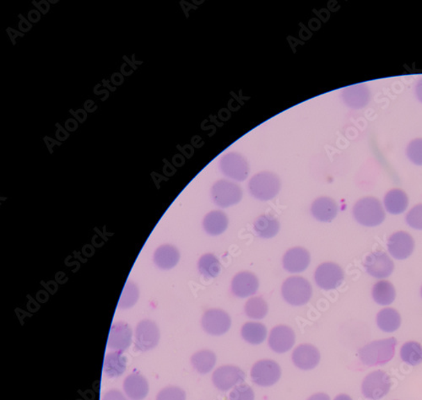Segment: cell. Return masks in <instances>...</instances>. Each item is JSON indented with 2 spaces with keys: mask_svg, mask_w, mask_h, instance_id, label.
Segmentation results:
<instances>
[{
  "mask_svg": "<svg viewBox=\"0 0 422 400\" xmlns=\"http://www.w3.org/2000/svg\"><path fill=\"white\" fill-rule=\"evenodd\" d=\"M295 335L293 329L286 325H278L272 329L269 338V346L276 353H285L293 347Z\"/></svg>",
  "mask_w": 422,
  "mask_h": 400,
  "instance_id": "9a60e30c",
  "label": "cell"
},
{
  "mask_svg": "<svg viewBox=\"0 0 422 400\" xmlns=\"http://www.w3.org/2000/svg\"><path fill=\"white\" fill-rule=\"evenodd\" d=\"M127 67H128V65L126 64V62H124V64L122 65L120 67V73L122 74H123V76L125 77L132 76L133 72H135V70H133V69L128 70Z\"/></svg>",
  "mask_w": 422,
  "mask_h": 400,
  "instance_id": "f5cc1de1",
  "label": "cell"
},
{
  "mask_svg": "<svg viewBox=\"0 0 422 400\" xmlns=\"http://www.w3.org/2000/svg\"><path fill=\"white\" fill-rule=\"evenodd\" d=\"M307 400H330V396L326 394L318 393L311 395Z\"/></svg>",
  "mask_w": 422,
  "mask_h": 400,
  "instance_id": "db71d44e",
  "label": "cell"
},
{
  "mask_svg": "<svg viewBox=\"0 0 422 400\" xmlns=\"http://www.w3.org/2000/svg\"><path fill=\"white\" fill-rule=\"evenodd\" d=\"M311 256L309 251L301 247L291 249L284 255L283 267L290 273H301L309 266Z\"/></svg>",
  "mask_w": 422,
  "mask_h": 400,
  "instance_id": "ac0fdd59",
  "label": "cell"
},
{
  "mask_svg": "<svg viewBox=\"0 0 422 400\" xmlns=\"http://www.w3.org/2000/svg\"><path fill=\"white\" fill-rule=\"evenodd\" d=\"M246 375L242 369L236 366H222L214 372L212 376L213 383L219 390L226 392L236 384L245 381Z\"/></svg>",
  "mask_w": 422,
  "mask_h": 400,
  "instance_id": "7c38bea8",
  "label": "cell"
},
{
  "mask_svg": "<svg viewBox=\"0 0 422 400\" xmlns=\"http://www.w3.org/2000/svg\"><path fill=\"white\" fill-rule=\"evenodd\" d=\"M156 400H186V393L182 388L169 386L159 392Z\"/></svg>",
  "mask_w": 422,
  "mask_h": 400,
  "instance_id": "8d00e7d4",
  "label": "cell"
},
{
  "mask_svg": "<svg viewBox=\"0 0 422 400\" xmlns=\"http://www.w3.org/2000/svg\"><path fill=\"white\" fill-rule=\"evenodd\" d=\"M102 400H128L120 391L113 390L106 392Z\"/></svg>",
  "mask_w": 422,
  "mask_h": 400,
  "instance_id": "7bdbcfd3",
  "label": "cell"
},
{
  "mask_svg": "<svg viewBox=\"0 0 422 400\" xmlns=\"http://www.w3.org/2000/svg\"><path fill=\"white\" fill-rule=\"evenodd\" d=\"M353 215L358 223L368 227L380 225L385 219L381 202L374 197H365L358 200L353 208Z\"/></svg>",
  "mask_w": 422,
  "mask_h": 400,
  "instance_id": "7a4b0ae2",
  "label": "cell"
},
{
  "mask_svg": "<svg viewBox=\"0 0 422 400\" xmlns=\"http://www.w3.org/2000/svg\"><path fill=\"white\" fill-rule=\"evenodd\" d=\"M392 383L385 372L378 370L371 372L362 383V391L364 397L372 400H380L389 394Z\"/></svg>",
  "mask_w": 422,
  "mask_h": 400,
  "instance_id": "8992f818",
  "label": "cell"
},
{
  "mask_svg": "<svg viewBox=\"0 0 422 400\" xmlns=\"http://www.w3.org/2000/svg\"><path fill=\"white\" fill-rule=\"evenodd\" d=\"M123 60H124L126 64H127L130 67V68H131V69L135 70V72L138 69V67L133 65L132 60H130L128 56H126V55H124Z\"/></svg>",
  "mask_w": 422,
  "mask_h": 400,
  "instance_id": "6f0895ef",
  "label": "cell"
},
{
  "mask_svg": "<svg viewBox=\"0 0 422 400\" xmlns=\"http://www.w3.org/2000/svg\"><path fill=\"white\" fill-rule=\"evenodd\" d=\"M342 99L347 107L352 109L364 108L370 101L369 88L365 84L348 86L343 90Z\"/></svg>",
  "mask_w": 422,
  "mask_h": 400,
  "instance_id": "ffe728a7",
  "label": "cell"
},
{
  "mask_svg": "<svg viewBox=\"0 0 422 400\" xmlns=\"http://www.w3.org/2000/svg\"><path fill=\"white\" fill-rule=\"evenodd\" d=\"M334 400H352V399L350 398L349 395L340 394L338 395L337 397L334 399Z\"/></svg>",
  "mask_w": 422,
  "mask_h": 400,
  "instance_id": "91938a15",
  "label": "cell"
},
{
  "mask_svg": "<svg viewBox=\"0 0 422 400\" xmlns=\"http://www.w3.org/2000/svg\"><path fill=\"white\" fill-rule=\"evenodd\" d=\"M33 5L37 8L38 10L40 11L42 15H47L49 12L50 3L47 0H41V1L39 2L33 0Z\"/></svg>",
  "mask_w": 422,
  "mask_h": 400,
  "instance_id": "ee69618b",
  "label": "cell"
},
{
  "mask_svg": "<svg viewBox=\"0 0 422 400\" xmlns=\"http://www.w3.org/2000/svg\"><path fill=\"white\" fill-rule=\"evenodd\" d=\"M216 362V356L215 353L209 350L196 352L191 358L193 367L200 374H209L214 368Z\"/></svg>",
  "mask_w": 422,
  "mask_h": 400,
  "instance_id": "4dcf8cb0",
  "label": "cell"
},
{
  "mask_svg": "<svg viewBox=\"0 0 422 400\" xmlns=\"http://www.w3.org/2000/svg\"><path fill=\"white\" fill-rule=\"evenodd\" d=\"M291 358L295 366L300 369L311 370L320 362V353L313 344H302L295 349Z\"/></svg>",
  "mask_w": 422,
  "mask_h": 400,
  "instance_id": "2e32d148",
  "label": "cell"
},
{
  "mask_svg": "<svg viewBox=\"0 0 422 400\" xmlns=\"http://www.w3.org/2000/svg\"><path fill=\"white\" fill-rule=\"evenodd\" d=\"M241 333L247 343L260 344L266 340L267 328L263 324L248 322L243 325Z\"/></svg>",
  "mask_w": 422,
  "mask_h": 400,
  "instance_id": "f546056e",
  "label": "cell"
},
{
  "mask_svg": "<svg viewBox=\"0 0 422 400\" xmlns=\"http://www.w3.org/2000/svg\"><path fill=\"white\" fill-rule=\"evenodd\" d=\"M97 106L95 105L94 101L86 100L84 103V108L86 112L92 113L97 111Z\"/></svg>",
  "mask_w": 422,
  "mask_h": 400,
  "instance_id": "816d5d0a",
  "label": "cell"
},
{
  "mask_svg": "<svg viewBox=\"0 0 422 400\" xmlns=\"http://www.w3.org/2000/svg\"><path fill=\"white\" fill-rule=\"evenodd\" d=\"M364 267L370 276L382 279L391 276L394 265L389 255L382 251L373 253L366 258Z\"/></svg>",
  "mask_w": 422,
  "mask_h": 400,
  "instance_id": "4fadbf2b",
  "label": "cell"
},
{
  "mask_svg": "<svg viewBox=\"0 0 422 400\" xmlns=\"http://www.w3.org/2000/svg\"><path fill=\"white\" fill-rule=\"evenodd\" d=\"M211 197L217 206L227 208L238 203L243 198L242 188L238 184L219 180L211 188Z\"/></svg>",
  "mask_w": 422,
  "mask_h": 400,
  "instance_id": "5b68a950",
  "label": "cell"
},
{
  "mask_svg": "<svg viewBox=\"0 0 422 400\" xmlns=\"http://www.w3.org/2000/svg\"><path fill=\"white\" fill-rule=\"evenodd\" d=\"M409 205L407 194L399 188L390 190L384 198L386 210L392 215H400L405 212Z\"/></svg>",
  "mask_w": 422,
  "mask_h": 400,
  "instance_id": "484cf974",
  "label": "cell"
},
{
  "mask_svg": "<svg viewBox=\"0 0 422 400\" xmlns=\"http://www.w3.org/2000/svg\"><path fill=\"white\" fill-rule=\"evenodd\" d=\"M220 169L227 178L238 182L246 180L250 172L247 160L236 152L227 153L222 156L220 160Z\"/></svg>",
  "mask_w": 422,
  "mask_h": 400,
  "instance_id": "52a82bcc",
  "label": "cell"
},
{
  "mask_svg": "<svg viewBox=\"0 0 422 400\" xmlns=\"http://www.w3.org/2000/svg\"><path fill=\"white\" fill-rule=\"evenodd\" d=\"M400 358L403 362L412 366L422 363V347L416 341H409L400 349Z\"/></svg>",
  "mask_w": 422,
  "mask_h": 400,
  "instance_id": "d6a6232c",
  "label": "cell"
},
{
  "mask_svg": "<svg viewBox=\"0 0 422 400\" xmlns=\"http://www.w3.org/2000/svg\"><path fill=\"white\" fill-rule=\"evenodd\" d=\"M396 346L397 340L393 337L373 341L359 350V358L366 367L382 366L393 359Z\"/></svg>",
  "mask_w": 422,
  "mask_h": 400,
  "instance_id": "6da1fadb",
  "label": "cell"
},
{
  "mask_svg": "<svg viewBox=\"0 0 422 400\" xmlns=\"http://www.w3.org/2000/svg\"><path fill=\"white\" fill-rule=\"evenodd\" d=\"M377 324L381 331L386 333H393L399 329L401 324L400 313L393 308L381 310L377 315Z\"/></svg>",
  "mask_w": 422,
  "mask_h": 400,
  "instance_id": "83f0119b",
  "label": "cell"
},
{
  "mask_svg": "<svg viewBox=\"0 0 422 400\" xmlns=\"http://www.w3.org/2000/svg\"><path fill=\"white\" fill-rule=\"evenodd\" d=\"M255 395L254 390L247 384H240L235 387L229 395V400H254Z\"/></svg>",
  "mask_w": 422,
  "mask_h": 400,
  "instance_id": "74e56055",
  "label": "cell"
},
{
  "mask_svg": "<svg viewBox=\"0 0 422 400\" xmlns=\"http://www.w3.org/2000/svg\"><path fill=\"white\" fill-rule=\"evenodd\" d=\"M311 212L317 221L330 222L337 217L338 205L330 197L318 198L311 203Z\"/></svg>",
  "mask_w": 422,
  "mask_h": 400,
  "instance_id": "7402d4cb",
  "label": "cell"
},
{
  "mask_svg": "<svg viewBox=\"0 0 422 400\" xmlns=\"http://www.w3.org/2000/svg\"><path fill=\"white\" fill-rule=\"evenodd\" d=\"M254 229L259 238H272L279 233V222L273 215H260L254 222Z\"/></svg>",
  "mask_w": 422,
  "mask_h": 400,
  "instance_id": "4316f807",
  "label": "cell"
},
{
  "mask_svg": "<svg viewBox=\"0 0 422 400\" xmlns=\"http://www.w3.org/2000/svg\"><path fill=\"white\" fill-rule=\"evenodd\" d=\"M139 289L133 282H128L124 286L123 292L118 303V308L121 309H128L133 307L139 299Z\"/></svg>",
  "mask_w": 422,
  "mask_h": 400,
  "instance_id": "e575fe53",
  "label": "cell"
},
{
  "mask_svg": "<svg viewBox=\"0 0 422 400\" xmlns=\"http://www.w3.org/2000/svg\"><path fill=\"white\" fill-rule=\"evenodd\" d=\"M344 277L341 267L332 262H323L319 265L314 274L316 284L326 291L339 288L344 281Z\"/></svg>",
  "mask_w": 422,
  "mask_h": 400,
  "instance_id": "9c48e42d",
  "label": "cell"
},
{
  "mask_svg": "<svg viewBox=\"0 0 422 400\" xmlns=\"http://www.w3.org/2000/svg\"><path fill=\"white\" fill-rule=\"evenodd\" d=\"M416 94L418 98V100L421 101L422 103V78L417 82L416 86Z\"/></svg>",
  "mask_w": 422,
  "mask_h": 400,
  "instance_id": "11a10c76",
  "label": "cell"
},
{
  "mask_svg": "<svg viewBox=\"0 0 422 400\" xmlns=\"http://www.w3.org/2000/svg\"><path fill=\"white\" fill-rule=\"evenodd\" d=\"M101 86H102L101 84H97L96 85H95V88L93 89V92H94L95 95H97V96H101V95H102V94H104V97H102L101 101H105L108 99L110 93H109L108 90L106 89V88L104 90H101V91H98V88H100Z\"/></svg>",
  "mask_w": 422,
  "mask_h": 400,
  "instance_id": "f907efd6",
  "label": "cell"
},
{
  "mask_svg": "<svg viewBox=\"0 0 422 400\" xmlns=\"http://www.w3.org/2000/svg\"><path fill=\"white\" fill-rule=\"evenodd\" d=\"M259 282L257 276L250 272L236 274L232 281V292L236 297L246 298L257 293Z\"/></svg>",
  "mask_w": 422,
  "mask_h": 400,
  "instance_id": "e0dca14e",
  "label": "cell"
},
{
  "mask_svg": "<svg viewBox=\"0 0 422 400\" xmlns=\"http://www.w3.org/2000/svg\"><path fill=\"white\" fill-rule=\"evenodd\" d=\"M132 342V329L124 322L114 324L110 331L108 347L113 350L124 351Z\"/></svg>",
  "mask_w": 422,
  "mask_h": 400,
  "instance_id": "d6986e66",
  "label": "cell"
},
{
  "mask_svg": "<svg viewBox=\"0 0 422 400\" xmlns=\"http://www.w3.org/2000/svg\"><path fill=\"white\" fill-rule=\"evenodd\" d=\"M199 272L206 278H216L219 276L222 265L214 254L206 253L200 258Z\"/></svg>",
  "mask_w": 422,
  "mask_h": 400,
  "instance_id": "1f68e13d",
  "label": "cell"
},
{
  "mask_svg": "<svg viewBox=\"0 0 422 400\" xmlns=\"http://www.w3.org/2000/svg\"><path fill=\"white\" fill-rule=\"evenodd\" d=\"M18 17L19 19L18 23L19 31H22L23 33H29V31L33 29V24L29 21V19L24 17L22 14H19Z\"/></svg>",
  "mask_w": 422,
  "mask_h": 400,
  "instance_id": "ab89813d",
  "label": "cell"
},
{
  "mask_svg": "<svg viewBox=\"0 0 422 400\" xmlns=\"http://www.w3.org/2000/svg\"><path fill=\"white\" fill-rule=\"evenodd\" d=\"M421 297H422V288H421Z\"/></svg>",
  "mask_w": 422,
  "mask_h": 400,
  "instance_id": "6125c7cd",
  "label": "cell"
},
{
  "mask_svg": "<svg viewBox=\"0 0 422 400\" xmlns=\"http://www.w3.org/2000/svg\"><path fill=\"white\" fill-rule=\"evenodd\" d=\"M281 376V367L273 360H259L251 369L252 381L260 387L274 385Z\"/></svg>",
  "mask_w": 422,
  "mask_h": 400,
  "instance_id": "ba28073f",
  "label": "cell"
},
{
  "mask_svg": "<svg viewBox=\"0 0 422 400\" xmlns=\"http://www.w3.org/2000/svg\"><path fill=\"white\" fill-rule=\"evenodd\" d=\"M124 390L130 399L143 400L148 395L149 383L139 372H133L125 378Z\"/></svg>",
  "mask_w": 422,
  "mask_h": 400,
  "instance_id": "44dd1931",
  "label": "cell"
},
{
  "mask_svg": "<svg viewBox=\"0 0 422 400\" xmlns=\"http://www.w3.org/2000/svg\"><path fill=\"white\" fill-rule=\"evenodd\" d=\"M102 83H104L102 85H104L106 89H108V91L112 92H116L117 88L116 86L112 85L111 81L104 79L102 80Z\"/></svg>",
  "mask_w": 422,
  "mask_h": 400,
  "instance_id": "9f6ffc18",
  "label": "cell"
},
{
  "mask_svg": "<svg viewBox=\"0 0 422 400\" xmlns=\"http://www.w3.org/2000/svg\"><path fill=\"white\" fill-rule=\"evenodd\" d=\"M245 313L252 319H262L267 315L269 308L262 297L250 298L245 304Z\"/></svg>",
  "mask_w": 422,
  "mask_h": 400,
  "instance_id": "836d02e7",
  "label": "cell"
},
{
  "mask_svg": "<svg viewBox=\"0 0 422 400\" xmlns=\"http://www.w3.org/2000/svg\"><path fill=\"white\" fill-rule=\"evenodd\" d=\"M229 219L227 215L220 210H213L204 219V231L211 236H219L226 231Z\"/></svg>",
  "mask_w": 422,
  "mask_h": 400,
  "instance_id": "cb8c5ba5",
  "label": "cell"
},
{
  "mask_svg": "<svg viewBox=\"0 0 422 400\" xmlns=\"http://www.w3.org/2000/svg\"><path fill=\"white\" fill-rule=\"evenodd\" d=\"M111 82L113 86H120L124 82V76L120 72H115L112 74Z\"/></svg>",
  "mask_w": 422,
  "mask_h": 400,
  "instance_id": "681fc988",
  "label": "cell"
},
{
  "mask_svg": "<svg viewBox=\"0 0 422 400\" xmlns=\"http://www.w3.org/2000/svg\"><path fill=\"white\" fill-rule=\"evenodd\" d=\"M127 365V358L123 351L108 353L104 359V372L109 378H116L124 374Z\"/></svg>",
  "mask_w": 422,
  "mask_h": 400,
  "instance_id": "d4e9b609",
  "label": "cell"
},
{
  "mask_svg": "<svg viewBox=\"0 0 422 400\" xmlns=\"http://www.w3.org/2000/svg\"><path fill=\"white\" fill-rule=\"evenodd\" d=\"M65 128L68 132L76 131L79 128V122L74 119H69L65 121Z\"/></svg>",
  "mask_w": 422,
  "mask_h": 400,
  "instance_id": "c3c4849f",
  "label": "cell"
},
{
  "mask_svg": "<svg viewBox=\"0 0 422 400\" xmlns=\"http://www.w3.org/2000/svg\"><path fill=\"white\" fill-rule=\"evenodd\" d=\"M160 331L155 322L145 319L138 324L136 329L135 347L137 351L152 350L159 343Z\"/></svg>",
  "mask_w": 422,
  "mask_h": 400,
  "instance_id": "30bf717a",
  "label": "cell"
},
{
  "mask_svg": "<svg viewBox=\"0 0 422 400\" xmlns=\"http://www.w3.org/2000/svg\"><path fill=\"white\" fill-rule=\"evenodd\" d=\"M27 19L33 24V23H38L41 19V12L38 10H31L27 15Z\"/></svg>",
  "mask_w": 422,
  "mask_h": 400,
  "instance_id": "7dc6e473",
  "label": "cell"
},
{
  "mask_svg": "<svg viewBox=\"0 0 422 400\" xmlns=\"http://www.w3.org/2000/svg\"><path fill=\"white\" fill-rule=\"evenodd\" d=\"M282 294L287 303L303 306L309 303L313 296V288L305 278L291 276L284 281Z\"/></svg>",
  "mask_w": 422,
  "mask_h": 400,
  "instance_id": "277c9868",
  "label": "cell"
},
{
  "mask_svg": "<svg viewBox=\"0 0 422 400\" xmlns=\"http://www.w3.org/2000/svg\"><path fill=\"white\" fill-rule=\"evenodd\" d=\"M69 112L74 117V119L79 122V124L85 123L86 119H88V112L85 109H78L76 111H74V109H70Z\"/></svg>",
  "mask_w": 422,
  "mask_h": 400,
  "instance_id": "60d3db41",
  "label": "cell"
},
{
  "mask_svg": "<svg viewBox=\"0 0 422 400\" xmlns=\"http://www.w3.org/2000/svg\"><path fill=\"white\" fill-rule=\"evenodd\" d=\"M372 295L373 300L378 304L388 306L393 303L396 297V292L390 282L380 281L373 285Z\"/></svg>",
  "mask_w": 422,
  "mask_h": 400,
  "instance_id": "f1b7e54d",
  "label": "cell"
},
{
  "mask_svg": "<svg viewBox=\"0 0 422 400\" xmlns=\"http://www.w3.org/2000/svg\"><path fill=\"white\" fill-rule=\"evenodd\" d=\"M414 248L415 242L411 235L405 231H397L389 238V252L396 260H406L412 254Z\"/></svg>",
  "mask_w": 422,
  "mask_h": 400,
  "instance_id": "5bb4252c",
  "label": "cell"
},
{
  "mask_svg": "<svg viewBox=\"0 0 422 400\" xmlns=\"http://www.w3.org/2000/svg\"><path fill=\"white\" fill-rule=\"evenodd\" d=\"M281 187L279 176L270 172H261L255 174L248 183L252 197L261 201L274 199L281 190Z\"/></svg>",
  "mask_w": 422,
  "mask_h": 400,
  "instance_id": "3957f363",
  "label": "cell"
},
{
  "mask_svg": "<svg viewBox=\"0 0 422 400\" xmlns=\"http://www.w3.org/2000/svg\"><path fill=\"white\" fill-rule=\"evenodd\" d=\"M43 141H44L46 146L47 149H49L51 154H52L53 153V147L54 146L61 147L62 144L60 141L51 138V137L49 136H44V138H43Z\"/></svg>",
  "mask_w": 422,
  "mask_h": 400,
  "instance_id": "bcb514c9",
  "label": "cell"
},
{
  "mask_svg": "<svg viewBox=\"0 0 422 400\" xmlns=\"http://www.w3.org/2000/svg\"><path fill=\"white\" fill-rule=\"evenodd\" d=\"M232 320L227 312L222 309L208 310L202 317V327L209 335L220 336L230 329Z\"/></svg>",
  "mask_w": 422,
  "mask_h": 400,
  "instance_id": "8fae6325",
  "label": "cell"
},
{
  "mask_svg": "<svg viewBox=\"0 0 422 400\" xmlns=\"http://www.w3.org/2000/svg\"><path fill=\"white\" fill-rule=\"evenodd\" d=\"M180 258L179 251L172 245L159 247L154 253V262L161 269L168 270L177 265Z\"/></svg>",
  "mask_w": 422,
  "mask_h": 400,
  "instance_id": "603a6c76",
  "label": "cell"
},
{
  "mask_svg": "<svg viewBox=\"0 0 422 400\" xmlns=\"http://www.w3.org/2000/svg\"><path fill=\"white\" fill-rule=\"evenodd\" d=\"M406 155L416 166H422V139L418 138L409 142L406 148Z\"/></svg>",
  "mask_w": 422,
  "mask_h": 400,
  "instance_id": "d590c367",
  "label": "cell"
},
{
  "mask_svg": "<svg viewBox=\"0 0 422 400\" xmlns=\"http://www.w3.org/2000/svg\"><path fill=\"white\" fill-rule=\"evenodd\" d=\"M50 5H56L59 2V0H49Z\"/></svg>",
  "mask_w": 422,
  "mask_h": 400,
  "instance_id": "94428289",
  "label": "cell"
},
{
  "mask_svg": "<svg viewBox=\"0 0 422 400\" xmlns=\"http://www.w3.org/2000/svg\"><path fill=\"white\" fill-rule=\"evenodd\" d=\"M131 60L133 62V64L137 67L144 64L143 61H139L136 60V53L132 54Z\"/></svg>",
  "mask_w": 422,
  "mask_h": 400,
  "instance_id": "680465c9",
  "label": "cell"
},
{
  "mask_svg": "<svg viewBox=\"0 0 422 400\" xmlns=\"http://www.w3.org/2000/svg\"><path fill=\"white\" fill-rule=\"evenodd\" d=\"M6 33L8 36H9L12 44L14 46L17 45V38H24L25 37V33H22V31L15 30L14 28H11V27H8L6 29Z\"/></svg>",
  "mask_w": 422,
  "mask_h": 400,
  "instance_id": "f6af8a7d",
  "label": "cell"
},
{
  "mask_svg": "<svg viewBox=\"0 0 422 400\" xmlns=\"http://www.w3.org/2000/svg\"><path fill=\"white\" fill-rule=\"evenodd\" d=\"M55 127L57 128V131L55 133V137L58 141H65L69 139L70 132L66 131L65 127H63L61 124H55Z\"/></svg>",
  "mask_w": 422,
  "mask_h": 400,
  "instance_id": "b9f144b4",
  "label": "cell"
},
{
  "mask_svg": "<svg viewBox=\"0 0 422 400\" xmlns=\"http://www.w3.org/2000/svg\"><path fill=\"white\" fill-rule=\"evenodd\" d=\"M406 222L414 229L422 230V203L414 206L406 215Z\"/></svg>",
  "mask_w": 422,
  "mask_h": 400,
  "instance_id": "f35d334b",
  "label": "cell"
}]
</instances>
